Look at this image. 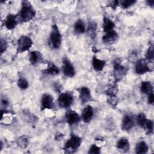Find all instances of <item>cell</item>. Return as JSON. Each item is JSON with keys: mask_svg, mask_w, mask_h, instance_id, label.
Here are the masks:
<instances>
[{"mask_svg": "<svg viewBox=\"0 0 154 154\" xmlns=\"http://www.w3.org/2000/svg\"><path fill=\"white\" fill-rule=\"evenodd\" d=\"M63 72L65 76L72 78L75 75V70L70 61L64 58L63 60Z\"/></svg>", "mask_w": 154, "mask_h": 154, "instance_id": "8", "label": "cell"}, {"mask_svg": "<svg viewBox=\"0 0 154 154\" xmlns=\"http://www.w3.org/2000/svg\"><path fill=\"white\" fill-rule=\"evenodd\" d=\"M141 91L146 94H149L153 92V85L149 81H143L140 87Z\"/></svg>", "mask_w": 154, "mask_h": 154, "instance_id": "23", "label": "cell"}, {"mask_svg": "<svg viewBox=\"0 0 154 154\" xmlns=\"http://www.w3.org/2000/svg\"><path fill=\"white\" fill-rule=\"evenodd\" d=\"M29 143V141L26 136H21L17 139V144L19 146L21 147L22 148H26Z\"/></svg>", "mask_w": 154, "mask_h": 154, "instance_id": "28", "label": "cell"}, {"mask_svg": "<svg viewBox=\"0 0 154 154\" xmlns=\"http://www.w3.org/2000/svg\"><path fill=\"white\" fill-rule=\"evenodd\" d=\"M54 106V98L48 93L43 94L41 99V111L46 109H52Z\"/></svg>", "mask_w": 154, "mask_h": 154, "instance_id": "9", "label": "cell"}, {"mask_svg": "<svg viewBox=\"0 0 154 154\" xmlns=\"http://www.w3.org/2000/svg\"><path fill=\"white\" fill-rule=\"evenodd\" d=\"M116 147L122 152H127L130 148V144L128 140L124 137L120 138L117 143Z\"/></svg>", "mask_w": 154, "mask_h": 154, "instance_id": "17", "label": "cell"}, {"mask_svg": "<svg viewBox=\"0 0 154 154\" xmlns=\"http://www.w3.org/2000/svg\"><path fill=\"white\" fill-rule=\"evenodd\" d=\"M149 149L148 146L146 142L141 141L138 142L135 146V152L137 154H145L147 152Z\"/></svg>", "mask_w": 154, "mask_h": 154, "instance_id": "20", "label": "cell"}, {"mask_svg": "<svg viewBox=\"0 0 154 154\" xmlns=\"http://www.w3.org/2000/svg\"><path fill=\"white\" fill-rule=\"evenodd\" d=\"M35 15V11L29 1H22V7L19 13L16 15L17 22L26 23L32 20Z\"/></svg>", "mask_w": 154, "mask_h": 154, "instance_id": "1", "label": "cell"}, {"mask_svg": "<svg viewBox=\"0 0 154 154\" xmlns=\"http://www.w3.org/2000/svg\"><path fill=\"white\" fill-rule=\"evenodd\" d=\"M118 92V88L116 85H111L108 87L106 90H105V94L109 97H116V94Z\"/></svg>", "mask_w": 154, "mask_h": 154, "instance_id": "25", "label": "cell"}, {"mask_svg": "<svg viewBox=\"0 0 154 154\" xmlns=\"http://www.w3.org/2000/svg\"><path fill=\"white\" fill-rule=\"evenodd\" d=\"M82 142L81 138L75 135H72L70 138L66 142L63 150L65 153H74L81 146Z\"/></svg>", "mask_w": 154, "mask_h": 154, "instance_id": "3", "label": "cell"}, {"mask_svg": "<svg viewBox=\"0 0 154 154\" xmlns=\"http://www.w3.org/2000/svg\"><path fill=\"white\" fill-rule=\"evenodd\" d=\"M147 119L146 118V115L144 114L140 113L138 115V116L137 117V123L139 126H140L141 128H143Z\"/></svg>", "mask_w": 154, "mask_h": 154, "instance_id": "30", "label": "cell"}, {"mask_svg": "<svg viewBox=\"0 0 154 154\" xmlns=\"http://www.w3.org/2000/svg\"><path fill=\"white\" fill-rule=\"evenodd\" d=\"M115 27L114 23L109 18L104 17L103 19V30L104 32H108L112 30H114Z\"/></svg>", "mask_w": 154, "mask_h": 154, "instance_id": "21", "label": "cell"}, {"mask_svg": "<svg viewBox=\"0 0 154 154\" xmlns=\"http://www.w3.org/2000/svg\"><path fill=\"white\" fill-rule=\"evenodd\" d=\"M29 61L32 65L36 66L42 62L43 56L39 51H31L29 53Z\"/></svg>", "mask_w": 154, "mask_h": 154, "instance_id": "15", "label": "cell"}, {"mask_svg": "<svg viewBox=\"0 0 154 154\" xmlns=\"http://www.w3.org/2000/svg\"><path fill=\"white\" fill-rule=\"evenodd\" d=\"M128 68L122 66L120 61L116 60L113 64V76L115 82L120 81L127 73Z\"/></svg>", "mask_w": 154, "mask_h": 154, "instance_id": "4", "label": "cell"}, {"mask_svg": "<svg viewBox=\"0 0 154 154\" xmlns=\"http://www.w3.org/2000/svg\"><path fill=\"white\" fill-rule=\"evenodd\" d=\"M153 44H151V45L149 47L146 54V60L147 61H152L154 58V51H153Z\"/></svg>", "mask_w": 154, "mask_h": 154, "instance_id": "27", "label": "cell"}, {"mask_svg": "<svg viewBox=\"0 0 154 154\" xmlns=\"http://www.w3.org/2000/svg\"><path fill=\"white\" fill-rule=\"evenodd\" d=\"M94 116V110L90 105L86 106L82 110L81 117L85 123H89L93 119Z\"/></svg>", "mask_w": 154, "mask_h": 154, "instance_id": "12", "label": "cell"}, {"mask_svg": "<svg viewBox=\"0 0 154 154\" xmlns=\"http://www.w3.org/2000/svg\"><path fill=\"white\" fill-rule=\"evenodd\" d=\"M117 38V32L114 30H112L108 32H105V34L102 37V41L106 44L110 45L114 43L116 41Z\"/></svg>", "mask_w": 154, "mask_h": 154, "instance_id": "14", "label": "cell"}, {"mask_svg": "<svg viewBox=\"0 0 154 154\" xmlns=\"http://www.w3.org/2000/svg\"><path fill=\"white\" fill-rule=\"evenodd\" d=\"M148 134H152L153 132V123L151 120L147 119L143 128Z\"/></svg>", "mask_w": 154, "mask_h": 154, "instance_id": "26", "label": "cell"}, {"mask_svg": "<svg viewBox=\"0 0 154 154\" xmlns=\"http://www.w3.org/2000/svg\"><path fill=\"white\" fill-rule=\"evenodd\" d=\"M23 116L25 117V119L26 120L25 121H27L29 123H31L34 122L35 119H37L34 115L31 114L29 112H26V111H23Z\"/></svg>", "mask_w": 154, "mask_h": 154, "instance_id": "31", "label": "cell"}, {"mask_svg": "<svg viewBox=\"0 0 154 154\" xmlns=\"http://www.w3.org/2000/svg\"><path fill=\"white\" fill-rule=\"evenodd\" d=\"M135 71L137 74L143 75L152 71L148 64V61L145 58L138 60L135 64Z\"/></svg>", "mask_w": 154, "mask_h": 154, "instance_id": "7", "label": "cell"}, {"mask_svg": "<svg viewBox=\"0 0 154 154\" xmlns=\"http://www.w3.org/2000/svg\"><path fill=\"white\" fill-rule=\"evenodd\" d=\"M97 29V23L95 22H90L88 23V25L87 29V32L89 36L94 39L96 35V31Z\"/></svg>", "mask_w": 154, "mask_h": 154, "instance_id": "22", "label": "cell"}, {"mask_svg": "<svg viewBox=\"0 0 154 154\" xmlns=\"http://www.w3.org/2000/svg\"><path fill=\"white\" fill-rule=\"evenodd\" d=\"M79 99L82 104L87 103L91 99V95L90 89L87 87H82L79 89Z\"/></svg>", "mask_w": 154, "mask_h": 154, "instance_id": "13", "label": "cell"}, {"mask_svg": "<svg viewBox=\"0 0 154 154\" xmlns=\"http://www.w3.org/2000/svg\"><path fill=\"white\" fill-rule=\"evenodd\" d=\"M73 102V95L69 92L61 93L58 99V102L59 106L64 109L69 108Z\"/></svg>", "mask_w": 154, "mask_h": 154, "instance_id": "6", "label": "cell"}, {"mask_svg": "<svg viewBox=\"0 0 154 154\" xmlns=\"http://www.w3.org/2000/svg\"><path fill=\"white\" fill-rule=\"evenodd\" d=\"M90 154H99L100 153V148L95 144L91 146L88 152Z\"/></svg>", "mask_w": 154, "mask_h": 154, "instance_id": "33", "label": "cell"}, {"mask_svg": "<svg viewBox=\"0 0 154 154\" xmlns=\"http://www.w3.org/2000/svg\"><path fill=\"white\" fill-rule=\"evenodd\" d=\"M106 64V61L98 59L96 56H93L92 59V66L93 69L97 71H102Z\"/></svg>", "mask_w": 154, "mask_h": 154, "instance_id": "18", "label": "cell"}, {"mask_svg": "<svg viewBox=\"0 0 154 154\" xmlns=\"http://www.w3.org/2000/svg\"><path fill=\"white\" fill-rule=\"evenodd\" d=\"M153 100H154V95L153 93H151L148 94V97H147V101L149 104L153 105Z\"/></svg>", "mask_w": 154, "mask_h": 154, "instance_id": "36", "label": "cell"}, {"mask_svg": "<svg viewBox=\"0 0 154 154\" xmlns=\"http://www.w3.org/2000/svg\"><path fill=\"white\" fill-rule=\"evenodd\" d=\"M148 5H149L151 7H153L154 6V1H146Z\"/></svg>", "mask_w": 154, "mask_h": 154, "instance_id": "38", "label": "cell"}, {"mask_svg": "<svg viewBox=\"0 0 154 154\" xmlns=\"http://www.w3.org/2000/svg\"><path fill=\"white\" fill-rule=\"evenodd\" d=\"M17 85L19 88L22 90H25L29 87L28 81L25 78H19L17 81Z\"/></svg>", "mask_w": 154, "mask_h": 154, "instance_id": "29", "label": "cell"}, {"mask_svg": "<svg viewBox=\"0 0 154 154\" xmlns=\"http://www.w3.org/2000/svg\"><path fill=\"white\" fill-rule=\"evenodd\" d=\"M17 23V16L12 14H8L5 20V26L9 30L13 29L16 26Z\"/></svg>", "mask_w": 154, "mask_h": 154, "instance_id": "16", "label": "cell"}, {"mask_svg": "<svg viewBox=\"0 0 154 154\" xmlns=\"http://www.w3.org/2000/svg\"><path fill=\"white\" fill-rule=\"evenodd\" d=\"M134 119L132 116L126 114L123 116L122 122V129L124 131H128L134 126Z\"/></svg>", "mask_w": 154, "mask_h": 154, "instance_id": "10", "label": "cell"}, {"mask_svg": "<svg viewBox=\"0 0 154 154\" xmlns=\"http://www.w3.org/2000/svg\"><path fill=\"white\" fill-rule=\"evenodd\" d=\"M7 43L5 40H3L2 38L1 39V53L2 54L5 50L7 49Z\"/></svg>", "mask_w": 154, "mask_h": 154, "instance_id": "34", "label": "cell"}, {"mask_svg": "<svg viewBox=\"0 0 154 154\" xmlns=\"http://www.w3.org/2000/svg\"><path fill=\"white\" fill-rule=\"evenodd\" d=\"M54 88H55V90L56 91H57V92H60V88H61V85L58 84V83H56L55 85H54Z\"/></svg>", "mask_w": 154, "mask_h": 154, "instance_id": "37", "label": "cell"}, {"mask_svg": "<svg viewBox=\"0 0 154 154\" xmlns=\"http://www.w3.org/2000/svg\"><path fill=\"white\" fill-rule=\"evenodd\" d=\"M136 1L135 0H123L121 2V6L123 9L128 8L129 7L132 6L134 4H135Z\"/></svg>", "mask_w": 154, "mask_h": 154, "instance_id": "32", "label": "cell"}, {"mask_svg": "<svg viewBox=\"0 0 154 154\" xmlns=\"http://www.w3.org/2000/svg\"><path fill=\"white\" fill-rule=\"evenodd\" d=\"M59 69L58 67L55 65L54 63L49 62L48 63V67L47 68L43 70V73L51 76H55L59 73Z\"/></svg>", "mask_w": 154, "mask_h": 154, "instance_id": "19", "label": "cell"}, {"mask_svg": "<svg viewBox=\"0 0 154 154\" xmlns=\"http://www.w3.org/2000/svg\"><path fill=\"white\" fill-rule=\"evenodd\" d=\"M74 31L77 34H82L85 32V26L81 19H78L74 24Z\"/></svg>", "mask_w": 154, "mask_h": 154, "instance_id": "24", "label": "cell"}, {"mask_svg": "<svg viewBox=\"0 0 154 154\" xmlns=\"http://www.w3.org/2000/svg\"><path fill=\"white\" fill-rule=\"evenodd\" d=\"M119 1H117V0H115V1H111L110 4L109 5V6L112 9V10H116L117 8V7L119 6Z\"/></svg>", "mask_w": 154, "mask_h": 154, "instance_id": "35", "label": "cell"}, {"mask_svg": "<svg viewBox=\"0 0 154 154\" xmlns=\"http://www.w3.org/2000/svg\"><path fill=\"white\" fill-rule=\"evenodd\" d=\"M32 45V41L30 37L22 35L17 40V53H22L29 50Z\"/></svg>", "mask_w": 154, "mask_h": 154, "instance_id": "5", "label": "cell"}, {"mask_svg": "<svg viewBox=\"0 0 154 154\" xmlns=\"http://www.w3.org/2000/svg\"><path fill=\"white\" fill-rule=\"evenodd\" d=\"M66 119L69 125H73L78 123L81 120V117L76 111L73 110H67L66 112Z\"/></svg>", "mask_w": 154, "mask_h": 154, "instance_id": "11", "label": "cell"}, {"mask_svg": "<svg viewBox=\"0 0 154 154\" xmlns=\"http://www.w3.org/2000/svg\"><path fill=\"white\" fill-rule=\"evenodd\" d=\"M62 36L58 29V27L56 24L52 26L51 32L49 37V43L51 46L55 49H59L61 45Z\"/></svg>", "mask_w": 154, "mask_h": 154, "instance_id": "2", "label": "cell"}]
</instances>
